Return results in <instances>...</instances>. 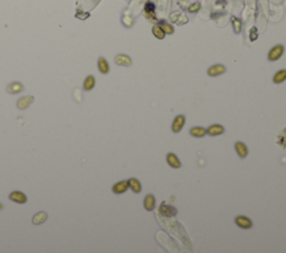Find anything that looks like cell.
I'll return each instance as SVG.
<instances>
[{"instance_id": "1", "label": "cell", "mask_w": 286, "mask_h": 253, "mask_svg": "<svg viewBox=\"0 0 286 253\" xmlns=\"http://www.w3.org/2000/svg\"><path fill=\"white\" fill-rule=\"evenodd\" d=\"M283 53H284V47L282 45H277V46H275L272 50L269 51V54H268V59L269 60H272V61H274V60H277L279 57L283 55Z\"/></svg>"}, {"instance_id": "2", "label": "cell", "mask_w": 286, "mask_h": 253, "mask_svg": "<svg viewBox=\"0 0 286 253\" xmlns=\"http://www.w3.org/2000/svg\"><path fill=\"white\" fill-rule=\"evenodd\" d=\"M9 199L11 201H13V202L19 203V204H24V203L27 202L26 194H24L22 192H19V191H15V192L10 193L9 194Z\"/></svg>"}, {"instance_id": "3", "label": "cell", "mask_w": 286, "mask_h": 253, "mask_svg": "<svg viewBox=\"0 0 286 253\" xmlns=\"http://www.w3.org/2000/svg\"><path fill=\"white\" fill-rule=\"evenodd\" d=\"M34 101H35L34 96H24L17 101V107L19 109H26L27 107H29V105L34 103Z\"/></svg>"}, {"instance_id": "4", "label": "cell", "mask_w": 286, "mask_h": 253, "mask_svg": "<svg viewBox=\"0 0 286 253\" xmlns=\"http://www.w3.org/2000/svg\"><path fill=\"white\" fill-rule=\"evenodd\" d=\"M185 116H182V115L177 116L176 119L173 120V124H172V131L174 133H178V132L181 131V128L185 125Z\"/></svg>"}, {"instance_id": "5", "label": "cell", "mask_w": 286, "mask_h": 253, "mask_svg": "<svg viewBox=\"0 0 286 253\" xmlns=\"http://www.w3.org/2000/svg\"><path fill=\"white\" fill-rule=\"evenodd\" d=\"M128 182L126 181L119 182V183H116L113 186V192L115 194H122V193H124L128 190Z\"/></svg>"}, {"instance_id": "6", "label": "cell", "mask_w": 286, "mask_h": 253, "mask_svg": "<svg viewBox=\"0 0 286 253\" xmlns=\"http://www.w3.org/2000/svg\"><path fill=\"white\" fill-rule=\"evenodd\" d=\"M115 63L120 66H131L132 60L131 58L126 55H118L115 57Z\"/></svg>"}, {"instance_id": "7", "label": "cell", "mask_w": 286, "mask_h": 253, "mask_svg": "<svg viewBox=\"0 0 286 253\" xmlns=\"http://www.w3.org/2000/svg\"><path fill=\"white\" fill-rule=\"evenodd\" d=\"M22 91H24V86H22L20 83H17V82L11 83L10 85H8V87H7V91L10 94H18Z\"/></svg>"}, {"instance_id": "8", "label": "cell", "mask_w": 286, "mask_h": 253, "mask_svg": "<svg viewBox=\"0 0 286 253\" xmlns=\"http://www.w3.org/2000/svg\"><path fill=\"white\" fill-rule=\"evenodd\" d=\"M236 223L243 229H249L251 227V221L249 218H245V216H238L236 218Z\"/></svg>"}, {"instance_id": "9", "label": "cell", "mask_w": 286, "mask_h": 253, "mask_svg": "<svg viewBox=\"0 0 286 253\" xmlns=\"http://www.w3.org/2000/svg\"><path fill=\"white\" fill-rule=\"evenodd\" d=\"M46 220H47V213L46 212H38L32 218V223L35 224V225H38V224L44 223Z\"/></svg>"}, {"instance_id": "10", "label": "cell", "mask_w": 286, "mask_h": 253, "mask_svg": "<svg viewBox=\"0 0 286 253\" xmlns=\"http://www.w3.org/2000/svg\"><path fill=\"white\" fill-rule=\"evenodd\" d=\"M225 70L226 69H225V67L222 65H215V66L210 67L208 69V74L210 76H218V75L225 73Z\"/></svg>"}, {"instance_id": "11", "label": "cell", "mask_w": 286, "mask_h": 253, "mask_svg": "<svg viewBox=\"0 0 286 253\" xmlns=\"http://www.w3.org/2000/svg\"><path fill=\"white\" fill-rule=\"evenodd\" d=\"M97 66H99V69L102 74H107L109 70H110V66H109V63L106 61V59L101 57L99 59V63H97Z\"/></svg>"}, {"instance_id": "12", "label": "cell", "mask_w": 286, "mask_h": 253, "mask_svg": "<svg viewBox=\"0 0 286 253\" xmlns=\"http://www.w3.org/2000/svg\"><path fill=\"white\" fill-rule=\"evenodd\" d=\"M170 19H171L173 22H177V24H179V25H181V24H183V22H187L188 21L187 17H186L185 15H181L180 12L172 13L171 16H170Z\"/></svg>"}, {"instance_id": "13", "label": "cell", "mask_w": 286, "mask_h": 253, "mask_svg": "<svg viewBox=\"0 0 286 253\" xmlns=\"http://www.w3.org/2000/svg\"><path fill=\"white\" fill-rule=\"evenodd\" d=\"M94 86H95V78H94V76H87L83 84L84 89L85 91H91V89L94 88Z\"/></svg>"}, {"instance_id": "14", "label": "cell", "mask_w": 286, "mask_h": 253, "mask_svg": "<svg viewBox=\"0 0 286 253\" xmlns=\"http://www.w3.org/2000/svg\"><path fill=\"white\" fill-rule=\"evenodd\" d=\"M154 205H155V200H154V196L153 195H148L147 197H145L144 200V206L147 210L151 211L154 208Z\"/></svg>"}, {"instance_id": "15", "label": "cell", "mask_w": 286, "mask_h": 253, "mask_svg": "<svg viewBox=\"0 0 286 253\" xmlns=\"http://www.w3.org/2000/svg\"><path fill=\"white\" fill-rule=\"evenodd\" d=\"M168 163L170 164V166H172L174 168L180 167V165H181L179 160H178V157L174 154H168Z\"/></svg>"}, {"instance_id": "16", "label": "cell", "mask_w": 286, "mask_h": 253, "mask_svg": "<svg viewBox=\"0 0 286 253\" xmlns=\"http://www.w3.org/2000/svg\"><path fill=\"white\" fill-rule=\"evenodd\" d=\"M128 186L133 190V192H135V193L141 192V184H140V182L138 181V180L131 179L130 181H128Z\"/></svg>"}, {"instance_id": "17", "label": "cell", "mask_w": 286, "mask_h": 253, "mask_svg": "<svg viewBox=\"0 0 286 253\" xmlns=\"http://www.w3.org/2000/svg\"><path fill=\"white\" fill-rule=\"evenodd\" d=\"M210 135H219V134L224 133V127L220 125H212L211 127L208 128V132Z\"/></svg>"}, {"instance_id": "18", "label": "cell", "mask_w": 286, "mask_h": 253, "mask_svg": "<svg viewBox=\"0 0 286 253\" xmlns=\"http://www.w3.org/2000/svg\"><path fill=\"white\" fill-rule=\"evenodd\" d=\"M285 79H286V70L285 69L277 72L275 76H274V82H275L276 84L282 83V82H284Z\"/></svg>"}, {"instance_id": "19", "label": "cell", "mask_w": 286, "mask_h": 253, "mask_svg": "<svg viewBox=\"0 0 286 253\" xmlns=\"http://www.w3.org/2000/svg\"><path fill=\"white\" fill-rule=\"evenodd\" d=\"M235 147H236V151H237V153L239 154L240 157H245L247 155V147L245 146L243 143H237Z\"/></svg>"}, {"instance_id": "20", "label": "cell", "mask_w": 286, "mask_h": 253, "mask_svg": "<svg viewBox=\"0 0 286 253\" xmlns=\"http://www.w3.org/2000/svg\"><path fill=\"white\" fill-rule=\"evenodd\" d=\"M190 133H191V135L197 136V137H202V136H205V134H206L207 132H206V129L202 127H193V128H191Z\"/></svg>"}, {"instance_id": "21", "label": "cell", "mask_w": 286, "mask_h": 253, "mask_svg": "<svg viewBox=\"0 0 286 253\" xmlns=\"http://www.w3.org/2000/svg\"><path fill=\"white\" fill-rule=\"evenodd\" d=\"M160 27H161V29L163 30V32H164V34H169V35H171V34H173V31H174L173 27H172L171 25H169V24H167V22H164V21H161L160 22Z\"/></svg>"}, {"instance_id": "22", "label": "cell", "mask_w": 286, "mask_h": 253, "mask_svg": "<svg viewBox=\"0 0 286 253\" xmlns=\"http://www.w3.org/2000/svg\"><path fill=\"white\" fill-rule=\"evenodd\" d=\"M152 32H153V35H154L157 38H159V39H163V38H164V35H166V34L163 32V30L161 29V27L157 26V25L152 28Z\"/></svg>"}, {"instance_id": "23", "label": "cell", "mask_w": 286, "mask_h": 253, "mask_svg": "<svg viewBox=\"0 0 286 253\" xmlns=\"http://www.w3.org/2000/svg\"><path fill=\"white\" fill-rule=\"evenodd\" d=\"M231 21H233V26H234V30H235V32H240V29H241L240 20H239L238 18H236V17H233Z\"/></svg>"}, {"instance_id": "24", "label": "cell", "mask_w": 286, "mask_h": 253, "mask_svg": "<svg viewBox=\"0 0 286 253\" xmlns=\"http://www.w3.org/2000/svg\"><path fill=\"white\" fill-rule=\"evenodd\" d=\"M154 9H155V6L154 3L152 2H148L147 5H145V11H147L148 13H151V15H154Z\"/></svg>"}, {"instance_id": "25", "label": "cell", "mask_w": 286, "mask_h": 253, "mask_svg": "<svg viewBox=\"0 0 286 253\" xmlns=\"http://www.w3.org/2000/svg\"><path fill=\"white\" fill-rule=\"evenodd\" d=\"M200 9V3L199 2H196V3H193V5H191L188 8V10L190 11V12H197V11Z\"/></svg>"}, {"instance_id": "26", "label": "cell", "mask_w": 286, "mask_h": 253, "mask_svg": "<svg viewBox=\"0 0 286 253\" xmlns=\"http://www.w3.org/2000/svg\"><path fill=\"white\" fill-rule=\"evenodd\" d=\"M257 38V29L256 28H251L250 29V40H255Z\"/></svg>"}]
</instances>
